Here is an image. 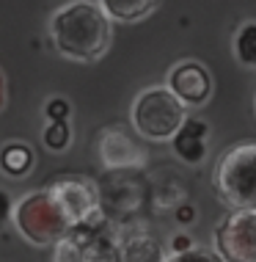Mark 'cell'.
<instances>
[{
	"label": "cell",
	"mask_w": 256,
	"mask_h": 262,
	"mask_svg": "<svg viewBox=\"0 0 256 262\" xmlns=\"http://www.w3.org/2000/svg\"><path fill=\"white\" fill-rule=\"evenodd\" d=\"M234 61L245 69H256V19H245L237 25L231 36Z\"/></svg>",
	"instance_id": "13"
},
{
	"label": "cell",
	"mask_w": 256,
	"mask_h": 262,
	"mask_svg": "<svg viewBox=\"0 0 256 262\" xmlns=\"http://www.w3.org/2000/svg\"><path fill=\"white\" fill-rule=\"evenodd\" d=\"M188 119V108L166 86H149L132 100L130 122L141 138L171 141Z\"/></svg>",
	"instance_id": "3"
},
{
	"label": "cell",
	"mask_w": 256,
	"mask_h": 262,
	"mask_svg": "<svg viewBox=\"0 0 256 262\" xmlns=\"http://www.w3.org/2000/svg\"><path fill=\"white\" fill-rule=\"evenodd\" d=\"M99 158H102V163L108 168H135L146 163V152L124 130L110 127V130H105L99 136Z\"/></svg>",
	"instance_id": "8"
},
{
	"label": "cell",
	"mask_w": 256,
	"mask_h": 262,
	"mask_svg": "<svg viewBox=\"0 0 256 262\" xmlns=\"http://www.w3.org/2000/svg\"><path fill=\"white\" fill-rule=\"evenodd\" d=\"M11 221L17 226L19 235L28 243L39 246V249H53L72 229L66 212L61 210L58 199L53 196L50 188H41V190H33V193L22 196V199L14 204Z\"/></svg>",
	"instance_id": "2"
},
{
	"label": "cell",
	"mask_w": 256,
	"mask_h": 262,
	"mask_svg": "<svg viewBox=\"0 0 256 262\" xmlns=\"http://www.w3.org/2000/svg\"><path fill=\"white\" fill-rule=\"evenodd\" d=\"M116 257H119V262H162L166 254H162L160 243L154 237L132 235L122 246H116Z\"/></svg>",
	"instance_id": "12"
},
{
	"label": "cell",
	"mask_w": 256,
	"mask_h": 262,
	"mask_svg": "<svg viewBox=\"0 0 256 262\" xmlns=\"http://www.w3.org/2000/svg\"><path fill=\"white\" fill-rule=\"evenodd\" d=\"M41 141L50 152H66L72 144V127H69V122H47Z\"/></svg>",
	"instance_id": "14"
},
{
	"label": "cell",
	"mask_w": 256,
	"mask_h": 262,
	"mask_svg": "<svg viewBox=\"0 0 256 262\" xmlns=\"http://www.w3.org/2000/svg\"><path fill=\"white\" fill-rule=\"evenodd\" d=\"M215 188L231 210H256V144H240L220 155Z\"/></svg>",
	"instance_id": "4"
},
{
	"label": "cell",
	"mask_w": 256,
	"mask_h": 262,
	"mask_svg": "<svg viewBox=\"0 0 256 262\" xmlns=\"http://www.w3.org/2000/svg\"><path fill=\"white\" fill-rule=\"evenodd\" d=\"M253 108H256V100H253Z\"/></svg>",
	"instance_id": "20"
},
{
	"label": "cell",
	"mask_w": 256,
	"mask_h": 262,
	"mask_svg": "<svg viewBox=\"0 0 256 262\" xmlns=\"http://www.w3.org/2000/svg\"><path fill=\"white\" fill-rule=\"evenodd\" d=\"M6 105V83H3V75H0V111Z\"/></svg>",
	"instance_id": "19"
},
{
	"label": "cell",
	"mask_w": 256,
	"mask_h": 262,
	"mask_svg": "<svg viewBox=\"0 0 256 262\" xmlns=\"http://www.w3.org/2000/svg\"><path fill=\"white\" fill-rule=\"evenodd\" d=\"M11 215H14V202H11L9 190L0 188V229L11 221Z\"/></svg>",
	"instance_id": "17"
},
{
	"label": "cell",
	"mask_w": 256,
	"mask_h": 262,
	"mask_svg": "<svg viewBox=\"0 0 256 262\" xmlns=\"http://www.w3.org/2000/svg\"><path fill=\"white\" fill-rule=\"evenodd\" d=\"M162 262H223L215 249H204V246H193V249L182 251V254H171Z\"/></svg>",
	"instance_id": "15"
},
{
	"label": "cell",
	"mask_w": 256,
	"mask_h": 262,
	"mask_svg": "<svg viewBox=\"0 0 256 262\" xmlns=\"http://www.w3.org/2000/svg\"><path fill=\"white\" fill-rule=\"evenodd\" d=\"M215 251L223 262H256V210H231L215 226Z\"/></svg>",
	"instance_id": "5"
},
{
	"label": "cell",
	"mask_w": 256,
	"mask_h": 262,
	"mask_svg": "<svg viewBox=\"0 0 256 262\" xmlns=\"http://www.w3.org/2000/svg\"><path fill=\"white\" fill-rule=\"evenodd\" d=\"M47 33L61 58L94 63L110 50L113 23L94 0H69L53 11Z\"/></svg>",
	"instance_id": "1"
},
{
	"label": "cell",
	"mask_w": 256,
	"mask_h": 262,
	"mask_svg": "<svg viewBox=\"0 0 256 262\" xmlns=\"http://www.w3.org/2000/svg\"><path fill=\"white\" fill-rule=\"evenodd\" d=\"M44 113H47V122H69L72 105L63 100V97H53V100H47Z\"/></svg>",
	"instance_id": "16"
},
{
	"label": "cell",
	"mask_w": 256,
	"mask_h": 262,
	"mask_svg": "<svg viewBox=\"0 0 256 262\" xmlns=\"http://www.w3.org/2000/svg\"><path fill=\"white\" fill-rule=\"evenodd\" d=\"M171 144L184 163H201L204 155H207V124L201 119L188 116L184 124L179 127V133L171 138Z\"/></svg>",
	"instance_id": "9"
},
{
	"label": "cell",
	"mask_w": 256,
	"mask_h": 262,
	"mask_svg": "<svg viewBox=\"0 0 256 262\" xmlns=\"http://www.w3.org/2000/svg\"><path fill=\"white\" fill-rule=\"evenodd\" d=\"M166 89L179 100L184 108H201L212 97V75L201 61H179L168 69Z\"/></svg>",
	"instance_id": "7"
},
{
	"label": "cell",
	"mask_w": 256,
	"mask_h": 262,
	"mask_svg": "<svg viewBox=\"0 0 256 262\" xmlns=\"http://www.w3.org/2000/svg\"><path fill=\"white\" fill-rule=\"evenodd\" d=\"M50 190L58 199L72 226H94L102 221V204H99L94 182L83 180V177H63V180H55Z\"/></svg>",
	"instance_id": "6"
},
{
	"label": "cell",
	"mask_w": 256,
	"mask_h": 262,
	"mask_svg": "<svg viewBox=\"0 0 256 262\" xmlns=\"http://www.w3.org/2000/svg\"><path fill=\"white\" fill-rule=\"evenodd\" d=\"M36 166V155L28 144L22 141H9V144L0 146V171L11 180H19V177H28Z\"/></svg>",
	"instance_id": "11"
},
{
	"label": "cell",
	"mask_w": 256,
	"mask_h": 262,
	"mask_svg": "<svg viewBox=\"0 0 256 262\" xmlns=\"http://www.w3.org/2000/svg\"><path fill=\"white\" fill-rule=\"evenodd\" d=\"M188 249H193V240L184 237V235H176L174 237V254H182V251H188Z\"/></svg>",
	"instance_id": "18"
},
{
	"label": "cell",
	"mask_w": 256,
	"mask_h": 262,
	"mask_svg": "<svg viewBox=\"0 0 256 262\" xmlns=\"http://www.w3.org/2000/svg\"><path fill=\"white\" fill-rule=\"evenodd\" d=\"M99 9L108 14L110 23H141L157 11L160 0H97Z\"/></svg>",
	"instance_id": "10"
}]
</instances>
